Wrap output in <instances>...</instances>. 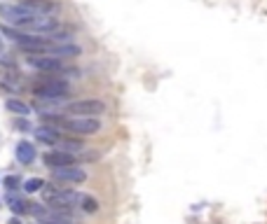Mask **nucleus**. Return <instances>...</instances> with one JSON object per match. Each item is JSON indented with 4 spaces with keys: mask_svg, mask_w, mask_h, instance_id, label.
<instances>
[{
    "mask_svg": "<svg viewBox=\"0 0 267 224\" xmlns=\"http://www.w3.org/2000/svg\"><path fill=\"white\" fill-rule=\"evenodd\" d=\"M5 110L12 112V115H19V117L31 115V105L24 103V100H19V98H7L5 100Z\"/></svg>",
    "mask_w": 267,
    "mask_h": 224,
    "instance_id": "ddd939ff",
    "label": "nucleus"
},
{
    "mask_svg": "<svg viewBox=\"0 0 267 224\" xmlns=\"http://www.w3.org/2000/svg\"><path fill=\"white\" fill-rule=\"evenodd\" d=\"M38 222L40 224H75L73 220H68V217H63V215H59V213H44V215H40L38 217Z\"/></svg>",
    "mask_w": 267,
    "mask_h": 224,
    "instance_id": "dca6fc26",
    "label": "nucleus"
},
{
    "mask_svg": "<svg viewBox=\"0 0 267 224\" xmlns=\"http://www.w3.org/2000/svg\"><path fill=\"white\" fill-rule=\"evenodd\" d=\"M5 187H7L9 192H12V189H17L19 187V178H17V175H7V178H5Z\"/></svg>",
    "mask_w": 267,
    "mask_h": 224,
    "instance_id": "412c9836",
    "label": "nucleus"
},
{
    "mask_svg": "<svg viewBox=\"0 0 267 224\" xmlns=\"http://www.w3.org/2000/svg\"><path fill=\"white\" fill-rule=\"evenodd\" d=\"M7 224H21V222H19L17 217H12V220H9V222H7Z\"/></svg>",
    "mask_w": 267,
    "mask_h": 224,
    "instance_id": "5701e85b",
    "label": "nucleus"
},
{
    "mask_svg": "<svg viewBox=\"0 0 267 224\" xmlns=\"http://www.w3.org/2000/svg\"><path fill=\"white\" fill-rule=\"evenodd\" d=\"M38 224H40V222H38Z\"/></svg>",
    "mask_w": 267,
    "mask_h": 224,
    "instance_id": "393cba45",
    "label": "nucleus"
},
{
    "mask_svg": "<svg viewBox=\"0 0 267 224\" xmlns=\"http://www.w3.org/2000/svg\"><path fill=\"white\" fill-rule=\"evenodd\" d=\"M52 178L59 180V182H71V185H78V182H85V180H87V173L73 163V166H61V168H54L52 170Z\"/></svg>",
    "mask_w": 267,
    "mask_h": 224,
    "instance_id": "0eeeda50",
    "label": "nucleus"
},
{
    "mask_svg": "<svg viewBox=\"0 0 267 224\" xmlns=\"http://www.w3.org/2000/svg\"><path fill=\"white\" fill-rule=\"evenodd\" d=\"M71 91V84L63 80H56V77H49V80H43L33 84V94L38 98H47V100H56V98H63L66 94Z\"/></svg>",
    "mask_w": 267,
    "mask_h": 224,
    "instance_id": "f03ea898",
    "label": "nucleus"
},
{
    "mask_svg": "<svg viewBox=\"0 0 267 224\" xmlns=\"http://www.w3.org/2000/svg\"><path fill=\"white\" fill-rule=\"evenodd\" d=\"M14 154H17L19 163H24V166H28V163H33V159H36V150H33V145L28 143V140H21V143L17 145V150H14Z\"/></svg>",
    "mask_w": 267,
    "mask_h": 224,
    "instance_id": "f8f14e48",
    "label": "nucleus"
},
{
    "mask_svg": "<svg viewBox=\"0 0 267 224\" xmlns=\"http://www.w3.org/2000/svg\"><path fill=\"white\" fill-rule=\"evenodd\" d=\"M106 103L98 98H82V100H75V103H68L66 112H71L75 117H98L106 112Z\"/></svg>",
    "mask_w": 267,
    "mask_h": 224,
    "instance_id": "20e7f679",
    "label": "nucleus"
},
{
    "mask_svg": "<svg viewBox=\"0 0 267 224\" xmlns=\"http://www.w3.org/2000/svg\"><path fill=\"white\" fill-rule=\"evenodd\" d=\"M40 192H43L44 203H49V208H54V210H68V208L78 206V201H80V194L73 189H59L52 185H44Z\"/></svg>",
    "mask_w": 267,
    "mask_h": 224,
    "instance_id": "f257e3e1",
    "label": "nucleus"
},
{
    "mask_svg": "<svg viewBox=\"0 0 267 224\" xmlns=\"http://www.w3.org/2000/svg\"><path fill=\"white\" fill-rule=\"evenodd\" d=\"M59 145H61L63 150H68V152H80V150H87L85 143H80V140H73V138H66V140H61Z\"/></svg>",
    "mask_w": 267,
    "mask_h": 224,
    "instance_id": "6ab92c4d",
    "label": "nucleus"
},
{
    "mask_svg": "<svg viewBox=\"0 0 267 224\" xmlns=\"http://www.w3.org/2000/svg\"><path fill=\"white\" fill-rule=\"evenodd\" d=\"M21 2H24L31 12H36V14H44V17H52L54 12L59 9V5H56L54 0H21Z\"/></svg>",
    "mask_w": 267,
    "mask_h": 224,
    "instance_id": "9d476101",
    "label": "nucleus"
},
{
    "mask_svg": "<svg viewBox=\"0 0 267 224\" xmlns=\"http://www.w3.org/2000/svg\"><path fill=\"white\" fill-rule=\"evenodd\" d=\"M14 126H17V128H24V131H26V128H31L26 122H14Z\"/></svg>",
    "mask_w": 267,
    "mask_h": 224,
    "instance_id": "4be33fe9",
    "label": "nucleus"
},
{
    "mask_svg": "<svg viewBox=\"0 0 267 224\" xmlns=\"http://www.w3.org/2000/svg\"><path fill=\"white\" fill-rule=\"evenodd\" d=\"M61 128H66L68 133L94 135L101 131V122H98L96 117H75V119H63Z\"/></svg>",
    "mask_w": 267,
    "mask_h": 224,
    "instance_id": "7ed1b4c3",
    "label": "nucleus"
},
{
    "mask_svg": "<svg viewBox=\"0 0 267 224\" xmlns=\"http://www.w3.org/2000/svg\"><path fill=\"white\" fill-rule=\"evenodd\" d=\"M36 138L40 140V143L44 145H59L61 143V135H59V128L56 126H49V124H44V126H38L36 128Z\"/></svg>",
    "mask_w": 267,
    "mask_h": 224,
    "instance_id": "9b49d317",
    "label": "nucleus"
},
{
    "mask_svg": "<svg viewBox=\"0 0 267 224\" xmlns=\"http://www.w3.org/2000/svg\"><path fill=\"white\" fill-rule=\"evenodd\" d=\"M0 31H2V33H5V35H7V37H12V40H14L17 45H19V42H21V40H24V35H26V33H19V31H14V28H12V26H2V28H0Z\"/></svg>",
    "mask_w": 267,
    "mask_h": 224,
    "instance_id": "aec40b11",
    "label": "nucleus"
},
{
    "mask_svg": "<svg viewBox=\"0 0 267 224\" xmlns=\"http://www.w3.org/2000/svg\"><path fill=\"white\" fill-rule=\"evenodd\" d=\"M0 14H2V19H7L9 24L21 26V28L26 26L28 21H33L36 17H40V14H36V12H31L24 2H19V5H7V7H0Z\"/></svg>",
    "mask_w": 267,
    "mask_h": 224,
    "instance_id": "39448f33",
    "label": "nucleus"
},
{
    "mask_svg": "<svg viewBox=\"0 0 267 224\" xmlns=\"http://www.w3.org/2000/svg\"><path fill=\"white\" fill-rule=\"evenodd\" d=\"M82 49L78 45H71V42H63L61 47H56V45H52V49H49V54H54V56H78Z\"/></svg>",
    "mask_w": 267,
    "mask_h": 224,
    "instance_id": "4468645a",
    "label": "nucleus"
},
{
    "mask_svg": "<svg viewBox=\"0 0 267 224\" xmlns=\"http://www.w3.org/2000/svg\"><path fill=\"white\" fill-rule=\"evenodd\" d=\"M73 163H75V154L68 150L44 154V166H49V168H61V166H73Z\"/></svg>",
    "mask_w": 267,
    "mask_h": 224,
    "instance_id": "1a4fd4ad",
    "label": "nucleus"
},
{
    "mask_svg": "<svg viewBox=\"0 0 267 224\" xmlns=\"http://www.w3.org/2000/svg\"><path fill=\"white\" fill-rule=\"evenodd\" d=\"M43 187H44V180H43V178H28L26 182H24V192H28V194H33V192H40Z\"/></svg>",
    "mask_w": 267,
    "mask_h": 224,
    "instance_id": "a211bd4d",
    "label": "nucleus"
},
{
    "mask_svg": "<svg viewBox=\"0 0 267 224\" xmlns=\"http://www.w3.org/2000/svg\"><path fill=\"white\" fill-rule=\"evenodd\" d=\"M26 61L31 68H36L40 72H61L63 70L61 59L54 54H31Z\"/></svg>",
    "mask_w": 267,
    "mask_h": 224,
    "instance_id": "423d86ee",
    "label": "nucleus"
},
{
    "mask_svg": "<svg viewBox=\"0 0 267 224\" xmlns=\"http://www.w3.org/2000/svg\"><path fill=\"white\" fill-rule=\"evenodd\" d=\"M7 203H9V208H12V213H17V215H26L28 208H31V203H26L24 198H19L17 194H12V192L7 194Z\"/></svg>",
    "mask_w": 267,
    "mask_h": 224,
    "instance_id": "2eb2a0df",
    "label": "nucleus"
},
{
    "mask_svg": "<svg viewBox=\"0 0 267 224\" xmlns=\"http://www.w3.org/2000/svg\"><path fill=\"white\" fill-rule=\"evenodd\" d=\"M78 208L85 210V213H96L98 210V201L89 194H80V201H78Z\"/></svg>",
    "mask_w": 267,
    "mask_h": 224,
    "instance_id": "f3484780",
    "label": "nucleus"
},
{
    "mask_svg": "<svg viewBox=\"0 0 267 224\" xmlns=\"http://www.w3.org/2000/svg\"><path fill=\"white\" fill-rule=\"evenodd\" d=\"M26 31H33V33H38V35H52L54 31H59V21L54 17H44V14H40V17H36L33 21H28Z\"/></svg>",
    "mask_w": 267,
    "mask_h": 224,
    "instance_id": "6e6552de",
    "label": "nucleus"
},
{
    "mask_svg": "<svg viewBox=\"0 0 267 224\" xmlns=\"http://www.w3.org/2000/svg\"><path fill=\"white\" fill-rule=\"evenodd\" d=\"M0 52H2V40H0Z\"/></svg>",
    "mask_w": 267,
    "mask_h": 224,
    "instance_id": "b1692460",
    "label": "nucleus"
}]
</instances>
